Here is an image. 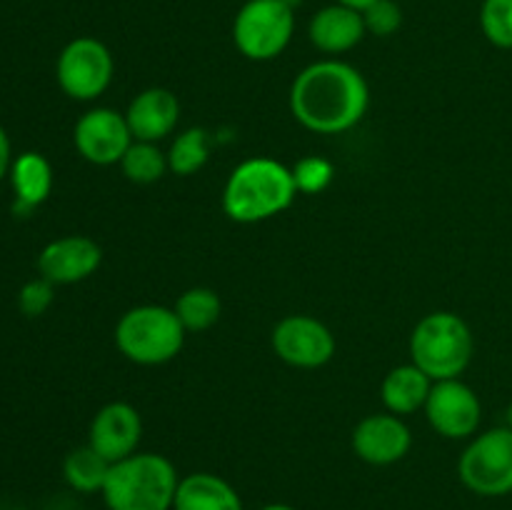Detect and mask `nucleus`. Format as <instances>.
<instances>
[{"label":"nucleus","mask_w":512,"mask_h":510,"mask_svg":"<svg viewBox=\"0 0 512 510\" xmlns=\"http://www.w3.org/2000/svg\"><path fill=\"white\" fill-rule=\"evenodd\" d=\"M368 105V80L343 60L310 63L290 85V113L303 128L320 135L355 128L368 113Z\"/></svg>","instance_id":"1"},{"label":"nucleus","mask_w":512,"mask_h":510,"mask_svg":"<svg viewBox=\"0 0 512 510\" xmlns=\"http://www.w3.org/2000/svg\"><path fill=\"white\" fill-rule=\"evenodd\" d=\"M298 188L293 173L273 158H248L235 165L223 188V210L243 225L263 223L293 205Z\"/></svg>","instance_id":"2"},{"label":"nucleus","mask_w":512,"mask_h":510,"mask_svg":"<svg viewBox=\"0 0 512 510\" xmlns=\"http://www.w3.org/2000/svg\"><path fill=\"white\" fill-rule=\"evenodd\" d=\"M178 470L160 453H133L110 465L103 485L108 510H173Z\"/></svg>","instance_id":"3"},{"label":"nucleus","mask_w":512,"mask_h":510,"mask_svg":"<svg viewBox=\"0 0 512 510\" xmlns=\"http://www.w3.org/2000/svg\"><path fill=\"white\" fill-rule=\"evenodd\" d=\"M475 353L470 325L450 310H435L415 325L410 335V363L430 380L460 378Z\"/></svg>","instance_id":"4"},{"label":"nucleus","mask_w":512,"mask_h":510,"mask_svg":"<svg viewBox=\"0 0 512 510\" xmlns=\"http://www.w3.org/2000/svg\"><path fill=\"white\" fill-rule=\"evenodd\" d=\"M115 345L135 365H165L178 358L185 328L173 308L135 305L115 325Z\"/></svg>","instance_id":"5"},{"label":"nucleus","mask_w":512,"mask_h":510,"mask_svg":"<svg viewBox=\"0 0 512 510\" xmlns=\"http://www.w3.org/2000/svg\"><path fill=\"white\" fill-rule=\"evenodd\" d=\"M295 8L285 0H248L233 20L235 48L248 60H273L290 45Z\"/></svg>","instance_id":"6"},{"label":"nucleus","mask_w":512,"mask_h":510,"mask_svg":"<svg viewBox=\"0 0 512 510\" xmlns=\"http://www.w3.org/2000/svg\"><path fill=\"white\" fill-rule=\"evenodd\" d=\"M458 475L468 490L483 498L512 493V428L475 435L458 460Z\"/></svg>","instance_id":"7"},{"label":"nucleus","mask_w":512,"mask_h":510,"mask_svg":"<svg viewBox=\"0 0 512 510\" xmlns=\"http://www.w3.org/2000/svg\"><path fill=\"white\" fill-rule=\"evenodd\" d=\"M115 60L108 45L98 38H75L60 50L55 75L63 93L73 100H95L108 90Z\"/></svg>","instance_id":"8"},{"label":"nucleus","mask_w":512,"mask_h":510,"mask_svg":"<svg viewBox=\"0 0 512 510\" xmlns=\"http://www.w3.org/2000/svg\"><path fill=\"white\" fill-rule=\"evenodd\" d=\"M423 410L430 428L448 440L473 438L483 420L478 393L460 378L435 380Z\"/></svg>","instance_id":"9"},{"label":"nucleus","mask_w":512,"mask_h":510,"mask_svg":"<svg viewBox=\"0 0 512 510\" xmlns=\"http://www.w3.org/2000/svg\"><path fill=\"white\" fill-rule=\"evenodd\" d=\"M270 340L275 355L293 368H323L335 355V335L313 315H285Z\"/></svg>","instance_id":"10"},{"label":"nucleus","mask_w":512,"mask_h":510,"mask_svg":"<svg viewBox=\"0 0 512 510\" xmlns=\"http://www.w3.org/2000/svg\"><path fill=\"white\" fill-rule=\"evenodd\" d=\"M73 140L78 153L93 165H115L133 143L125 113L113 108H93L75 123Z\"/></svg>","instance_id":"11"},{"label":"nucleus","mask_w":512,"mask_h":510,"mask_svg":"<svg viewBox=\"0 0 512 510\" xmlns=\"http://www.w3.org/2000/svg\"><path fill=\"white\" fill-rule=\"evenodd\" d=\"M140 438H143V418L133 405L123 400L103 405L90 420L88 445L98 450L108 463H118L138 453Z\"/></svg>","instance_id":"12"},{"label":"nucleus","mask_w":512,"mask_h":510,"mask_svg":"<svg viewBox=\"0 0 512 510\" xmlns=\"http://www.w3.org/2000/svg\"><path fill=\"white\" fill-rule=\"evenodd\" d=\"M413 448V433L400 415L375 413L360 420L353 430V450L368 465L400 463Z\"/></svg>","instance_id":"13"},{"label":"nucleus","mask_w":512,"mask_h":510,"mask_svg":"<svg viewBox=\"0 0 512 510\" xmlns=\"http://www.w3.org/2000/svg\"><path fill=\"white\" fill-rule=\"evenodd\" d=\"M103 263V248L88 235H65L55 238L40 250V278L53 285H73L88 280Z\"/></svg>","instance_id":"14"},{"label":"nucleus","mask_w":512,"mask_h":510,"mask_svg":"<svg viewBox=\"0 0 512 510\" xmlns=\"http://www.w3.org/2000/svg\"><path fill=\"white\" fill-rule=\"evenodd\" d=\"M125 120L133 133V140L160 143L168 138L180 120V100L168 88H145L130 100Z\"/></svg>","instance_id":"15"},{"label":"nucleus","mask_w":512,"mask_h":510,"mask_svg":"<svg viewBox=\"0 0 512 510\" xmlns=\"http://www.w3.org/2000/svg\"><path fill=\"white\" fill-rule=\"evenodd\" d=\"M310 43L320 50V53L328 55H340L353 50L360 40L368 35L365 30L363 13L348 5H325L318 13L310 18L308 25Z\"/></svg>","instance_id":"16"},{"label":"nucleus","mask_w":512,"mask_h":510,"mask_svg":"<svg viewBox=\"0 0 512 510\" xmlns=\"http://www.w3.org/2000/svg\"><path fill=\"white\" fill-rule=\"evenodd\" d=\"M8 178L13 185L15 213L18 215H28L30 210L43 205L53 190V168H50L48 158L35 150L20 153L13 160Z\"/></svg>","instance_id":"17"},{"label":"nucleus","mask_w":512,"mask_h":510,"mask_svg":"<svg viewBox=\"0 0 512 510\" xmlns=\"http://www.w3.org/2000/svg\"><path fill=\"white\" fill-rule=\"evenodd\" d=\"M173 510H243V500L220 475L190 473L180 478Z\"/></svg>","instance_id":"18"},{"label":"nucleus","mask_w":512,"mask_h":510,"mask_svg":"<svg viewBox=\"0 0 512 510\" xmlns=\"http://www.w3.org/2000/svg\"><path fill=\"white\" fill-rule=\"evenodd\" d=\"M430 388H433V380L415 363H405L385 375L383 385H380V398H383L388 413L403 418V415H413L425 408Z\"/></svg>","instance_id":"19"},{"label":"nucleus","mask_w":512,"mask_h":510,"mask_svg":"<svg viewBox=\"0 0 512 510\" xmlns=\"http://www.w3.org/2000/svg\"><path fill=\"white\" fill-rule=\"evenodd\" d=\"M110 465L103 455L90 445H80V448L70 450L63 460V475L65 483L78 493H103V485L108 480Z\"/></svg>","instance_id":"20"},{"label":"nucleus","mask_w":512,"mask_h":510,"mask_svg":"<svg viewBox=\"0 0 512 510\" xmlns=\"http://www.w3.org/2000/svg\"><path fill=\"white\" fill-rule=\"evenodd\" d=\"M173 310L185 333H205L220 320L223 303H220V295L213 288H200L198 285V288L183 290L175 300Z\"/></svg>","instance_id":"21"},{"label":"nucleus","mask_w":512,"mask_h":510,"mask_svg":"<svg viewBox=\"0 0 512 510\" xmlns=\"http://www.w3.org/2000/svg\"><path fill=\"white\" fill-rule=\"evenodd\" d=\"M120 170L125 178L135 185H153L168 173V153L158 148V143H143L133 140L120 160Z\"/></svg>","instance_id":"22"},{"label":"nucleus","mask_w":512,"mask_h":510,"mask_svg":"<svg viewBox=\"0 0 512 510\" xmlns=\"http://www.w3.org/2000/svg\"><path fill=\"white\" fill-rule=\"evenodd\" d=\"M210 158L208 133L203 128H188L170 143L168 150V168L170 173L188 178L195 175Z\"/></svg>","instance_id":"23"},{"label":"nucleus","mask_w":512,"mask_h":510,"mask_svg":"<svg viewBox=\"0 0 512 510\" xmlns=\"http://www.w3.org/2000/svg\"><path fill=\"white\" fill-rule=\"evenodd\" d=\"M480 28L495 48L512 50V0H483Z\"/></svg>","instance_id":"24"},{"label":"nucleus","mask_w":512,"mask_h":510,"mask_svg":"<svg viewBox=\"0 0 512 510\" xmlns=\"http://www.w3.org/2000/svg\"><path fill=\"white\" fill-rule=\"evenodd\" d=\"M290 173H293V183L298 193L318 195L333 183L335 165L328 158H320V155H305L290 168Z\"/></svg>","instance_id":"25"},{"label":"nucleus","mask_w":512,"mask_h":510,"mask_svg":"<svg viewBox=\"0 0 512 510\" xmlns=\"http://www.w3.org/2000/svg\"><path fill=\"white\" fill-rule=\"evenodd\" d=\"M365 30L370 35H378V38H390L393 33H398L400 25H403V10L395 0H375L373 5L363 10Z\"/></svg>","instance_id":"26"},{"label":"nucleus","mask_w":512,"mask_h":510,"mask_svg":"<svg viewBox=\"0 0 512 510\" xmlns=\"http://www.w3.org/2000/svg\"><path fill=\"white\" fill-rule=\"evenodd\" d=\"M53 283L45 278H35L25 283L18 293V308L25 318H38L53 305Z\"/></svg>","instance_id":"27"},{"label":"nucleus","mask_w":512,"mask_h":510,"mask_svg":"<svg viewBox=\"0 0 512 510\" xmlns=\"http://www.w3.org/2000/svg\"><path fill=\"white\" fill-rule=\"evenodd\" d=\"M13 148H10V138L5 133V128L0 125V183L5 180V175H10V168H13Z\"/></svg>","instance_id":"28"},{"label":"nucleus","mask_w":512,"mask_h":510,"mask_svg":"<svg viewBox=\"0 0 512 510\" xmlns=\"http://www.w3.org/2000/svg\"><path fill=\"white\" fill-rule=\"evenodd\" d=\"M335 3L348 5V8H355V10H360V13H363V10L368 8V5H373L375 0H335Z\"/></svg>","instance_id":"29"},{"label":"nucleus","mask_w":512,"mask_h":510,"mask_svg":"<svg viewBox=\"0 0 512 510\" xmlns=\"http://www.w3.org/2000/svg\"><path fill=\"white\" fill-rule=\"evenodd\" d=\"M260 510H295V508L288 503H270V505H263Z\"/></svg>","instance_id":"30"},{"label":"nucleus","mask_w":512,"mask_h":510,"mask_svg":"<svg viewBox=\"0 0 512 510\" xmlns=\"http://www.w3.org/2000/svg\"><path fill=\"white\" fill-rule=\"evenodd\" d=\"M508 428H512V403L508 405Z\"/></svg>","instance_id":"31"},{"label":"nucleus","mask_w":512,"mask_h":510,"mask_svg":"<svg viewBox=\"0 0 512 510\" xmlns=\"http://www.w3.org/2000/svg\"><path fill=\"white\" fill-rule=\"evenodd\" d=\"M0 510H3V505H0Z\"/></svg>","instance_id":"32"}]
</instances>
